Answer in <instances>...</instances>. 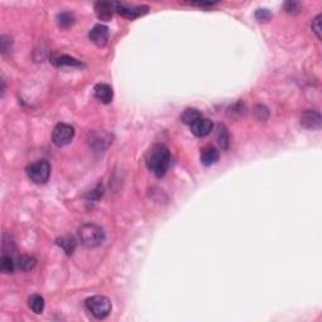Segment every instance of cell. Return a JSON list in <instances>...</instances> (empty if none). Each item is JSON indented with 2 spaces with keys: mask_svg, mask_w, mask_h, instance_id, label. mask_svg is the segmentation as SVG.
Here are the masks:
<instances>
[{
  "mask_svg": "<svg viewBox=\"0 0 322 322\" xmlns=\"http://www.w3.org/2000/svg\"><path fill=\"white\" fill-rule=\"evenodd\" d=\"M146 166L155 176L161 177L166 174L171 164V155L169 149L162 144H155L146 154Z\"/></svg>",
  "mask_w": 322,
  "mask_h": 322,
  "instance_id": "1",
  "label": "cell"
},
{
  "mask_svg": "<svg viewBox=\"0 0 322 322\" xmlns=\"http://www.w3.org/2000/svg\"><path fill=\"white\" fill-rule=\"evenodd\" d=\"M190 130L198 138H205L209 135L213 130V122L209 118L200 117L199 120L195 121L192 125H190Z\"/></svg>",
  "mask_w": 322,
  "mask_h": 322,
  "instance_id": "8",
  "label": "cell"
},
{
  "mask_svg": "<svg viewBox=\"0 0 322 322\" xmlns=\"http://www.w3.org/2000/svg\"><path fill=\"white\" fill-rule=\"evenodd\" d=\"M73 20H75V18H73V15L68 12L60 13V14L58 15V24L62 28L71 27V25L73 24Z\"/></svg>",
  "mask_w": 322,
  "mask_h": 322,
  "instance_id": "19",
  "label": "cell"
},
{
  "mask_svg": "<svg viewBox=\"0 0 322 322\" xmlns=\"http://www.w3.org/2000/svg\"><path fill=\"white\" fill-rule=\"evenodd\" d=\"M91 42L95 43L97 47H105L108 40V29L102 24H97L90 32Z\"/></svg>",
  "mask_w": 322,
  "mask_h": 322,
  "instance_id": "7",
  "label": "cell"
},
{
  "mask_svg": "<svg viewBox=\"0 0 322 322\" xmlns=\"http://www.w3.org/2000/svg\"><path fill=\"white\" fill-rule=\"evenodd\" d=\"M85 306L88 312H91V315L95 316L98 320L107 317L112 308L111 301L105 296H92L86 300Z\"/></svg>",
  "mask_w": 322,
  "mask_h": 322,
  "instance_id": "3",
  "label": "cell"
},
{
  "mask_svg": "<svg viewBox=\"0 0 322 322\" xmlns=\"http://www.w3.org/2000/svg\"><path fill=\"white\" fill-rule=\"evenodd\" d=\"M57 243L68 255H71L73 252H75L76 242L72 237H62L60 239H58Z\"/></svg>",
  "mask_w": 322,
  "mask_h": 322,
  "instance_id": "17",
  "label": "cell"
},
{
  "mask_svg": "<svg viewBox=\"0 0 322 322\" xmlns=\"http://www.w3.org/2000/svg\"><path fill=\"white\" fill-rule=\"evenodd\" d=\"M93 91H95V97L100 102L105 103V105L112 102L113 91L111 86L106 85V83H98V85L95 86V90Z\"/></svg>",
  "mask_w": 322,
  "mask_h": 322,
  "instance_id": "12",
  "label": "cell"
},
{
  "mask_svg": "<svg viewBox=\"0 0 322 322\" xmlns=\"http://www.w3.org/2000/svg\"><path fill=\"white\" fill-rule=\"evenodd\" d=\"M115 10L120 15L127 18V19H136V18L146 14L149 10V8L148 7H135V5H131L130 7V5L115 3Z\"/></svg>",
  "mask_w": 322,
  "mask_h": 322,
  "instance_id": "6",
  "label": "cell"
},
{
  "mask_svg": "<svg viewBox=\"0 0 322 322\" xmlns=\"http://www.w3.org/2000/svg\"><path fill=\"white\" fill-rule=\"evenodd\" d=\"M27 174L35 184H44L50 176V164L47 160H38L27 167Z\"/></svg>",
  "mask_w": 322,
  "mask_h": 322,
  "instance_id": "4",
  "label": "cell"
},
{
  "mask_svg": "<svg viewBox=\"0 0 322 322\" xmlns=\"http://www.w3.org/2000/svg\"><path fill=\"white\" fill-rule=\"evenodd\" d=\"M219 150L215 149L214 146H205L200 153V161L205 166H212V165L217 164L219 161Z\"/></svg>",
  "mask_w": 322,
  "mask_h": 322,
  "instance_id": "11",
  "label": "cell"
},
{
  "mask_svg": "<svg viewBox=\"0 0 322 322\" xmlns=\"http://www.w3.org/2000/svg\"><path fill=\"white\" fill-rule=\"evenodd\" d=\"M95 12L98 19L108 22V20H111V18H112L113 12H116L115 3H107V2L96 3Z\"/></svg>",
  "mask_w": 322,
  "mask_h": 322,
  "instance_id": "10",
  "label": "cell"
},
{
  "mask_svg": "<svg viewBox=\"0 0 322 322\" xmlns=\"http://www.w3.org/2000/svg\"><path fill=\"white\" fill-rule=\"evenodd\" d=\"M37 266V260L32 255H20L18 258V267L24 272H29Z\"/></svg>",
  "mask_w": 322,
  "mask_h": 322,
  "instance_id": "14",
  "label": "cell"
},
{
  "mask_svg": "<svg viewBox=\"0 0 322 322\" xmlns=\"http://www.w3.org/2000/svg\"><path fill=\"white\" fill-rule=\"evenodd\" d=\"M255 18L260 22H267L271 18V13L267 9H258L257 13H255Z\"/></svg>",
  "mask_w": 322,
  "mask_h": 322,
  "instance_id": "23",
  "label": "cell"
},
{
  "mask_svg": "<svg viewBox=\"0 0 322 322\" xmlns=\"http://www.w3.org/2000/svg\"><path fill=\"white\" fill-rule=\"evenodd\" d=\"M313 33L317 35L318 39H321V14H318L315 19L312 20V24H311Z\"/></svg>",
  "mask_w": 322,
  "mask_h": 322,
  "instance_id": "20",
  "label": "cell"
},
{
  "mask_svg": "<svg viewBox=\"0 0 322 322\" xmlns=\"http://www.w3.org/2000/svg\"><path fill=\"white\" fill-rule=\"evenodd\" d=\"M301 125L305 128H320L321 127V115L318 111L307 110L301 116Z\"/></svg>",
  "mask_w": 322,
  "mask_h": 322,
  "instance_id": "9",
  "label": "cell"
},
{
  "mask_svg": "<svg viewBox=\"0 0 322 322\" xmlns=\"http://www.w3.org/2000/svg\"><path fill=\"white\" fill-rule=\"evenodd\" d=\"M54 65L58 66V67H65V66H68V67H82V63L80 60L70 57V55H59V57L54 59Z\"/></svg>",
  "mask_w": 322,
  "mask_h": 322,
  "instance_id": "15",
  "label": "cell"
},
{
  "mask_svg": "<svg viewBox=\"0 0 322 322\" xmlns=\"http://www.w3.org/2000/svg\"><path fill=\"white\" fill-rule=\"evenodd\" d=\"M228 140H229V138H228L227 130H225V127H220L219 144L222 145V148H224V149L228 148Z\"/></svg>",
  "mask_w": 322,
  "mask_h": 322,
  "instance_id": "22",
  "label": "cell"
},
{
  "mask_svg": "<svg viewBox=\"0 0 322 322\" xmlns=\"http://www.w3.org/2000/svg\"><path fill=\"white\" fill-rule=\"evenodd\" d=\"M285 10L287 13L295 14V13H298L301 10V4L297 2H287L285 3Z\"/></svg>",
  "mask_w": 322,
  "mask_h": 322,
  "instance_id": "21",
  "label": "cell"
},
{
  "mask_svg": "<svg viewBox=\"0 0 322 322\" xmlns=\"http://www.w3.org/2000/svg\"><path fill=\"white\" fill-rule=\"evenodd\" d=\"M28 306L34 313L39 315L44 310V298L40 295H32L28 300Z\"/></svg>",
  "mask_w": 322,
  "mask_h": 322,
  "instance_id": "13",
  "label": "cell"
},
{
  "mask_svg": "<svg viewBox=\"0 0 322 322\" xmlns=\"http://www.w3.org/2000/svg\"><path fill=\"white\" fill-rule=\"evenodd\" d=\"M200 117H203V115L199 112V111L195 110V108H186V110L182 112L181 121L184 123H186V125L190 126V125H192L195 121L199 120Z\"/></svg>",
  "mask_w": 322,
  "mask_h": 322,
  "instance_id": "16",
  "label": "cell"
},
{
  "mask_svg": "<svg viewBox=\"0 0 322 322\" xmlns=\"http://www.w3.org/2000/svg\"><path fill=\"white\" fill-rule=\"evenodd\" d=\"M75 128L73 126L68 125V123H58L55 127L53 128L52 133V140L53 144L58 148H63L67 146L68 144L72 143L73 138H75Z\"/></svg>",
  "mask_w": 322,
  "mask_h": 322,
  "instance_id": "5",
  "label": "cell"
},
{
  "mask_svg": "<svg viewBox=\"0 0 322 322\" xmlns=\"http://www.w3.org/2000/svg\"><path fill=\"white\" fill-rule=\"evenodd\" d=\"M78 238H80L81 243L87 248H95L98 247L105 240V232L102 228L97 224H83L82 227L78 229Z\"/></svg>",
  "mask_w": 322,
  "mask_h": 322,
  "instance_id": "2",
  "label": "cell"
},
{
  "mask_svg": "<svg viewBox=\"0 0 322 322\" xmlns=\"http://www.w3.org/2000/svg\"><path fill=\"white\" fill-rule=\"evenodd\" d=\"M14 262H13L12 257L7 254L3 255L2 260H0V270H2V272L9 275V273L14 272Z\"/></svg>",
  "mask_w": 322,
  "mask_h": 322,
  "instance_id": "18",
  "label": "cell"
}]
</instances>
